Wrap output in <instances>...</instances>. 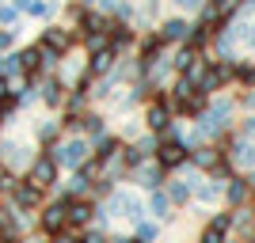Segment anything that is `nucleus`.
<instances>
[{"instance_id": "f257e3e1", "label": "nucleus", "mask_w": 255, "mask_h": 243, "mask_svg": "<svg viewBox=\"0 0 255 243\" xmlns=\"http://www.w3.org/2000/svg\"><path fill=\"white\" fill-rule=\"evenodd\" d=\"M50 156H53V163H57V167H80L92 152H88V141L73 137V141H65V145H57Z\"/></svg>"}, {"instance_id": "f03ea898", "label": "nucleus", "mask_w": 255, "mask_h": 243, "mask_svg": "<svg viewBox=\"0 0 255 243\" xmlns=\"http://www.w3.org/2000/svg\"><path fill=\"white\" fill-rule=\"evenodd\" d=\"M27 182H34L38 190H50L53 182H57V163H53L50 152H46V156H34V160H31V175H27Z\"/></svg>"}, {"instance_id": "7ed1b4c3", "label": "nucleus", "mask_w": 255, "mask_h": 243, "mask_svg": "<svg viewBox=\"0 0 255 243\" xmlns=\"http://www.w3.org/2000/svg\"><path fill=\"white\" fill-rule=\"evenodd\" d=\"M65 205H69V194H61L57 201H50V205L42 209V221H38V224H42V232L57 236V232L69 228V224H65Z\"/></svg>"}, {"instance_id": "20e7f679", "label": "nucleus", "mask_w": 255, "mask_h": 243, "mask_svg": "<svg viewBox=\"0 0 255 243\" xmlns=\"http://www.w3.org/2000/svg\"><path fill=\"white\" fill-rule=\"evenodd\" d=\"M42 194L46 190H38V186H34V182H15V186H11V201H15V209H38V205H42Z\"/></svg>"}, {"instance_id": "39448f33", "label": "nucleus", "mask_w": 255, "mask_h": 243, "mask_svg": "<svg viewBox=\"0 0 255 243\" xmlns=\"http://www.w3.org/2000/svg\"><path fill=\"white\" fill-rule=\"evenodd\" d=\"M183 160H187V148H183L175 137L160 141V148H156V163H160V167H179Z\"/></svg>"}, {"instance_id": "423d86ee", "label": "nucleus", "mask_w": 255, "mask_h": 243, "mask_svg": "<svg viewBox=\"0 0 255 243\" xmlns=\"http://www.w3.org/2000/svg\"><path fill=\"white\" fill-rule=\"evenodd\" d=\"M92 217H96V205H92V201L69 198V205H65V224H73V228H80V224H88Z\"/></svg>"}, {"instance_id": "0eeeda50", "label": "nucleus", "mask_w": 255, "mask_h": 243, "mask_svg": "<svg viewBox=\"0 0 255 243\" xmlns=\"http://www.w3.org/2000/svg\"><path fill=\"white\" fill-rule=\"evenodd\" d=\"M111 209L122 213V217H129V221H141V213H145V205H141L137 194H115L111 198Z\"/></svg>"}, {"instance_id": "6e6552de", "label": "nucleus", "mask_w": 255, "mask_h": 243, "mask_svg": "<svg viewBox=\"0 0 255 243\" xmlns=\"http://www.w3.org/2000/svg\"><path fill=\"white\" fill-rule=\"evenodd\" d=\"M38 46H46V50H53V53H65L69 46H73V34L65 31V27H50V31L42 34V42Z\"/></svg>"}, {"instance_id": "1a4fd4ad", "label": "nucleus", "mask_w": 255, "mask_h": 243, "mask_svg": "<svg viewBox=\"0 0 255 243\" xmlns=\"http://www.w3.org/2000/svg\"><path fill=\"white\" fill-rule=\"evenodd\" d=\"M111 65H115V50H111V46H99V50H92L88 73H92V76H103V73H111Z\"/></svg>"}, {"instance_id": "9d476101", "label": "nucleus", "mask_w": 255, "mask_h": 243, "mask_svg": "<svg viewBox=\"0 0 255 243\" xmlns=\"http://www.w3.org/2000/svg\"><path fill=\"white\" fill-rule=\"evenodd\" d=\"M145 122H149V129H156V133H164L168 129V122H171V114H168V103H152L149 110H145Z\"/></svg>"}, {"instance_id": "9b49d317", "label": "nucleus", "mask_w": 255, "mask_h": 243, "mask_svg": "<svg viewBox=\"0 0 255 243\" xmlns=\"http://www.w3.org/2000/svg\"><path fill=\"white\" fill-rule=\"evenodd\" d=\"M0 152H4V163H8V167H15V163H27V167H31L27 145H19V141H4V145H0Z\"/></svg>"}, {"instance_id": "f8f14e48", "label": "nucleus", "mask_w": 255, "mask_h": 243, "mask_svg": "<svg viewBox=\"0 0 255 243\" xmlns=\"http://www.w3.org/2000/svg\"><path fill=\"white\" fill-rule=\"evenodd\" d=\"M160 38H164V42H187V38H191V23L168 19V23H164V31H160Z\"/></svg>"}, {"instance_id": "ddd939ff", "label": "nucleus", "mask_w": 255, "mask_h": 243, "mask_svg": "<svg viewBox=\"0 0 255 243\" xmlns=\"http://www.w3.org/2000/svg\"><path fill=\"white\" fill-rule=\"evenodd\" d=\"M19 73V53H0V80H15Z\"/></svg>"}, {"instance_id": "4468645a", "label": "nucleus", "mask_w": 255, "mask_h": 243, "mask_svg": "<svg viewBox=\"0 0 255 243\" xmlns=\"http://www.w3.org/2000/svg\"><path fill=\"white\" fill-rule=\"evenodd\" d=\"M19 69H23L27 76H34L38 69H42V57H38V46H31V50H23V53H19Z\"/></svg>"}, {"instance_id": "2eb2a0df", "label": "nucleus", "mask_w": 255, "mask_h": 243, "mask_svg": "<svg viewBox=\"0 0 255 243\" xmlns=\"http://www.w3.org/2000/svg\"><path fill=\"white\" fill-rule=\"evenodd\" d=\"M42 99H46L50 106H61V99H65V84H61V80H46V84H42Z\"/></svg>"}, {"instance_id": "dca6fc26", "label": "nucleus", "mask_w": 255, "mask_h": 243, "mask_svg": "<svg viewBox=\"0 0 255 243\" xmlns=\"http://www.w3.org/2000/svg\"><path fill=\"white\" fill-rule=\"evenodd\" d=\"M248 198H252V182H240V179L229 182V201H233V205H244Z\"/></svg>"}, {"instance_id": "f3484780", "label": "nucleus", "mask_w": 255, "mask_h": 243, "mask_svg": "<svg viewBox=\"0 0 255 243\" xmlns=\"http://www.w3.org/2000/svg\"><path fill=\"white\" fill-rule=\"evenodd\" d=\"M175 69H179V73H187V69H191V65H198V50H194V46H183L179 53H175Z\"/></svg>"}, {"instance_id": "a211bd4d", "label": "nucleus", "mask_w": 255, "mask_h": 243, "mask_svg": "<svg viewBox=\"0 0 255 243\" xmlns=\"http://www.w3.org/2000/svg\"><path fill=\"white\" fill-rule=\"evenodd\" d=\"M160 182H164V171L160 167H145L141 171V186H145V190H160Z\"/></svg>"}, {"instance_id": "6ab92c4d", "label": "nucleus", "mask_w": 255, "mask_h": 243, "mask_svg": "<svg viewBox=\"0 0 255 243\" xmlns=\"http://www.w3.org/2000/svg\"><path fill=\"white\" fill-rule=\"evenodd\" d=\"M80 129H84L88 137H103V118H99V114H88V118H80Z\"/></svg>"}, {"instance_id": "aec40b11", "label": "nucleus", "mask_w": 255, "mask_h": 243, "mask_svg": "<svg viewBox=\"0 0 255 243\" xmlns=\"http://www.w3.org/2000/svg\"><path fill=\"white\" fill-rule=\"evenodd\" d=\"M149 205H152V213H156V217H171V201H168V194H160V190H152V201H149Z\"/></svg>"}, {"instance_id": "412c9836", "label": "nucleus", "mask_w": 255, "mask_h": 243, "mask_svg": "<svg viewBox=\"0 0 255 243\" xmlns=\"http://www.w3.org/2000/svg\"><path fill=\"white\" fill-rule=\"evenodd\" d=\"M233 76L240 80V84L255 87V65H233Z\"/></svg>"}, {"instance_id": "4be33fe9", "label": "nucleus", "mask_w": 255, "mask_h": 243, "mask_svg": "<svg viewBox=\"0 0 255 243\" xmlns=\"http://www.w3.org/2000/svg\"><path fill=\"white\" fill-rule=\"evenodd\" d=\"M187 198H191V182H171L168 201H187Z\"/></svg>"}, {"instance_id": "5701e85b", "label": "nucleus", "mask_w": 255, "mask_h": 243, "mask_svg": "<svg viewBox=\"0 0 255 243\" xmlns=\"http://www.w3.org/2000/svg\"><path fill=\"white\" fill-rule=\"evenodd\" d=\"M137 243H156V224L141 221V224H137Z\"/></svg>"}, {"instance_id": "b1692460", "label": "nucleus", "mask_w": 255, "mask_h": 243, "mask_svg": "<svg viewBox=\"0 0 255 243\" xmlns=\"http://www.w3.org/2000/svg\"><path fill=\"white\" fill-rule=\"evenodd\" d=\"M221 156L217 148H202V152H194V163H202V167H213V160Z\"/></svg>"}, {"instance_id": "393cba45", "label": "nucleus", "mask_w": 255, "mask_h": 243, "mask_svg": "<svg viewBox=\"0 0 255 243\" xmlns=\"http://www.w3.org/2000/svg\"><path fill=\"white\" fill-rule=\"evenodd\" d=\"M217 190H221L217 182H202V186H198V198H202V201H213V198H217Z\"/></svg>"}, {"instance_id": "a878e982", "label": "nucleus", "mask_w": 255, "mask_h": 243, "mask_svg": "<svg viewBox=\"0 0 255 243\" xmlns=\"http://www.w3.org/2000/svg\"><path fill=\"white\" fill-rule=\"evenodd\" d=\"M15 15H19L15 4H0V23H15Z\"/></svg>"}, {"instance_id": "bb28decb", "label": "nucleus", "mask_w": 255, "mask_h": 243, "mask_svg": "<svg viewBox=\"0 0 255 243\" xmlns=\"http://www.w3.org/2000/svg\"><path fill=\"white\" fill-rule=\"evenodd\" d=\"M15 106H19V103H15V95H4V99H0V122H4V118H8Z\"/></svg>"}, {"instance_id": "cd10ccee", "label": "nucleus", "mask_w": 255, "mask_h": 243, "mask_svg": "<svg viewBox=\"0 0 255 243\" xmlns=\"http://www.w3.org/2000/svg\"><path fill=\"white\" fill-rule=\"evenodd\" d=\"M229 224H233V217H229V213H217L210 228H217V232H229Z\"/></svg>"}, {"instance_id": "c85d7f7f", "label": "nucleus", "mask_w": 255, "mask_h": 243, "mask_svg": "<svg viewBox=\"0 0 255 243\" xmlns=\"http://www.w3.org/2000/svg\"><path fill=\"white\" fill-rule=\"evenodd\" d=\"M202 243H225V232H217V228H206V232H202Z\"/></svg>"}, {"instance_id": "c756f323", "label": "nucleus", "mask_w": 255, "mask_h": 243, "mask_svg": "<svg viewBox=\"0 0 255 243\" xmlns=\"http://www.w3.org/2000/svg\"><path fill=\"white\" fill-rule=\"evenodd\" d=\"M11 42H15V31H0V53H8Z\"/></svg>"}, {"instance_id": "7c9ffc66", "label": "nucleus", "mask_w": 255, "mask_h": 243, "mask_svg": "<svg viewBox=\"0 0 255 243\" xmlns=\"http://www.w3.org/2000/svg\"><path fill=\"white\" fill-rule=\"evenodd\" d=\"M38 137H42V141H53V137H57V126H53V122H46V126L38 129Z\"/></svg>"}, {"instance_id": "2f4dec72", "label": "nucleus", "mask_w": 255, "mask_h": 243, "mask_svg": "<svg viewBox=\"0 0 255 243\" xmlns=\"http://www.w3.org/2000/svg\"><path fill=\"white\" fill-rule=\"evenodd\" d=\"M50 243H80V236H73V232H57Z\"/></svg>"}, {"instance_id": "473e14b6", "label": "nucleus", "mask_w": 255, "mask_h": 243, "mask_svg": "<svg viewBox=\"0 0 255 243\" xmlns=\"http://www.w3.org/2000/svg\"><path fill=\"white\" fill-rule=\"evenodd\" d=\"M80 243H107V240H103V232H88V236H80Z\"/></svg>"}, {"instance_id": "72a5a7b5", "label": "nucleus", "mask_w": 255, "mask_h": 243, "mask_svg": "<svg viewBox=\"0 0 255 243\" xmlns=\"http://www.w3.org/2000/svg\"><path fill=\"white\" fill-rule=\"evenodd\" d=\"M175 4H179V8H202L206 0H175Z\"/></svg>"}, {"instance_id": "f704fd0d", "label": "nucleus", "mask_w": 255, "mask_h": 243, "mask_svg": "<svg viewBox=\"0 0 255 243\" xmlns=\"http://www.w3.org/2000/svg\"><path fill=\"white\" fill-rule=\"evenodd\" d=\"M244 133H252V137H255V118H248V126H244Z\"/></svg>"}, {"instance_id": "c9c22d12", "label": "nucleus", "mask_w": 255, "mask_h": 243, "mask_svg": "<svg viewBox=\"0 0 255 243\" xmlns=\"http://www.w3.org/2000/svg\"><path fill=\"white\" fill-rule=\"evenodd\" d=\"M107 243H137V240H122V236H118V240H107Z\"/></svg>"}, {"instance_id": "e433bc0d", "label": "nucleus", "mask_w": 255, "mask_h": 243, "mask_svg": "<svg viewBox=\"0 0 255 243\" xmlns=\"http://www.w3.org/2000/svg\"><path fill=\"white\" fill-rule=\"evenodd\" d=\"M248 106H255V87H252V95H248Z\"/></svg>"}, {"instance_id": "4c0bfd02", "label": "nucleus", "mask_w": 255, "mask_h": 243, "mask_svg": "<svg viewBox=\"0 0 255 243\" xmlns=\"http://www.w3.org/2000/svg\"><path fill=\"white\" fill-rule=\"evenodd\" d=\"M252 243H255V240H252Z\"/></svg>"}]
</instances>
